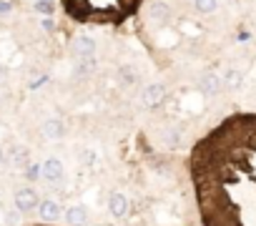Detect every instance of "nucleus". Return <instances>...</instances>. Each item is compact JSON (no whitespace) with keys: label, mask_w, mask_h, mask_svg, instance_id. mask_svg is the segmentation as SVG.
Here are the masks:
<instances>
[{"label":"nucleus","mask_w":256,"mask_h":226,"mask_svg":"<svg viewBox=\"0 0 256 226\" xmlns=\"http://www.w3.org/2000/svg\"><path fill=\"white\" fill-rule=\"evenodd\" d=\"M164 98H166V86H164V83H148V86L141 90V103H144L146 108L161 106Z\"/></svg>","instance_id":"obj_1"},{"label":"nucleus","mask_w":256,"mask_h":226,"mask_svg":"<svg viewBox=\"0 0 256 226\" xmlns=\"http://www.w3.org/2000/svg\"><path fill=\"white\" fill-rule=\"evenodd\" d=\"M224 88V78L218 76V73H214V70H206V73H201V78H198V90L204 93V96H218V90Z\"/></svg>","instance_id":"obj_2"},{"label":"nucleus","mask_w":256,"mask_h":226,"mask_svg":"<svg viewBox=\"0 0 256 226\" xmlns=\"http://www.w3.org/2000/svg\"><path fill=\"white\" fill-rule=\"evenodd\" d=\"M128 208H131V201H128L126 194L113 191V194L108 196V214H110L113 218H123V216H128Z\"/></svg>","instance_id":"obj_3"},{"label":"nucleus","mask_w":256,"mask_h":226,"mask_svg":"<svg viewBox=\"0 0 256 226\" xmlns=\"http://www.w3.org/2000/svg\"><path fill=\"white\" fill-rule=\"evenodd\" d=\"M38 194L33 191V188H18L16 191V208L18 211H23V214H28V211H33V208H38Z\"/></svg>","instance_id":"obj_4"},{"label":"nucleus","mask_w":256,"mask_h":226,"mask_svg":"<svg viewBox=\"0 0 256 226\" xmlns=\"http://www.w3.org/2000/svg\"><path fill=\"white\" fill-rule=\"evenodd\" d=\"M38 216H40L43 221H58V218L63 216V208H60V204H58V201L46 198V201H40V204H38Z\"/></svg>","instance_id":"obj_5"},{"label":"nucleus","mask_w":256,"mask_h":226,"mask_svg":"<svg viewBox=\"0 0 256 226\" xmlns=\"http://www.w3.org/2000/svg\"><path fill=\"white\" fill-rule=\"evenodd\" d=\"M66 221L70 226H86L88 224V208L83 204H73L66 208Z\"/></svg>","instance_id":"obj_6"},{"label":"nucleus","mask_w":256,"mask_h":226,"mask_svg":"<svg viewBox=\"0 0 256 226\" xmlns=\"http://www.w3.org/2000/svg\"><path fill=\"white\" fill-rule=\"evenodd\" d=\"M96 48H98V43H96L90 36H78V38L73 40V53H76V58H78V56H96Z\"/></svg>","instance_id":"obj_7"},{"label":"nucleus","mask_w":256,"mask_h":226,"mask_svg":"<svg viewBox=\"0 0 256 226\" xmlns=\"http://www.w3.org/2000/svg\"><path fill=\"white\" fill-rule=\"evenodd\" d=\"M43 136L46 138H50V141H58V138H63L66 136V124L60 121V118H48L46 124H43Z\"/></svg>","instance_id":"obj_8"},{"label":"nucleus","mask_w":256,"mask_h":226,"mask_svg":"<svg viewBox=\"0 0 256 226\" xmlns=\"http://www.w3.org/2000/svg\"><path fill=\"white\" fill-rule=\"evenodd\" d=\"M63 174H66V168H63V164H60L58 158H48V161L43 164V178H46V181L56 184V181L63 178Z\"/></svg>","instance_id":"obj_9"},{"label":"nucleus","mask_w":256,"mask_h":226,"mask_svg":"<svg viewBox=\"0 0 256 226\" xmlns=\"http://www.w3.org/2000/svg\"><path fill=\"white\" fill-rule=\"evenodd\" d=\"M148 16H151L154 20H158V23H168V20H171V8H168L166 3H161V0H156V3L148 8Z\"/></svg>","instance_id":"obj_10"},{"label":"nucleus","mask_w":256,"mask_h":226,"mask_svg":"<svg viewBox=\"0 0 256 226\" xmlns=\"http://www.w3.org/2000/svg\"><path fill=\"white\" fill-rule=\"evenodd\" d=\"M96 70V56H78L76 58V76H90Z\"/></svg>","instance_id":"obj_11"},{"label":"nucleus","mask_w":256,"mask_h":226,"mask_svg":"<svg viewBox=\"0 0 256 226\" xmlns=\"http://www.w3.org/2000/svg\"><path fill=\"white\" fill-rule=\"evenodd\" d=\"M221 78H224V88H231V90L241 88V83H244V76L238 68H226Z\"/></svg>","instance_id":"obj_12"},{"label":"nucleus","mask_w":256,"mask_h":226,"mask_svg":"<svg viewBox=\"0 0 256 226\" xmlns=\"http://www.w3.org/2000/svg\"><path fill=\"white\" fill-rule=\"evenodd\" d=\"M194 8H196L201 16H211V13H216V8H218V0H194Z\"/></svg>","instance_id":"obj_13"},{"label":"nucleus","mask_w":256,"mask_h":226,"mask_svg":"<svg viewBox=\"0 0 256 226\" xmlns=\"http://www.w3.org/2000/svg\"><path fill=\"white\" fill-rule=\"evenodd\" d=\"M78 158H80V164H86V166H93V164H96V154H93V148H83V151L78 154Z\"/></svg>","instance_id":"obj_14"},{"label":"nucleus","mask_w":256,"mask_h":226,"mask_svg":"<svg viewBox=\"0 0 256 226\" xmlns=\"http://www.w3.org/2000/svg\"><path fill=\"white\" fill-rule=\"evenodd\" d=\"M40 13H50L53 10V6H50V0H38V6H36Z\"/></svg>","instance_id":"obj_15"},{"label":"nucleus","mask_w":256,"mask_h":226,"mask_svg":"<svg viewBox=\"0 0 256 226\" xmlns=\"http://www.w3.org/2000/svg\"><path fill=\"white\" fill-rule=\"evenodd\" d=\"M8 10H10V6H8V3H0V13H8Z\"/></svg>","instance_id":"obj_16"},{"label":"nucleus","mask_w":256,"mask_h":226,"mask_svg":"<svg viewBox=\"0 0 256 226\" xmlns=\"http://www.w3.org/2000/svg\"><path fill=\"white\" fill-rule=\"evenodd\" d=\"M0 164H3V151H0Z\"/></svg>","instance_id":"obj_17"}]
</instances>
